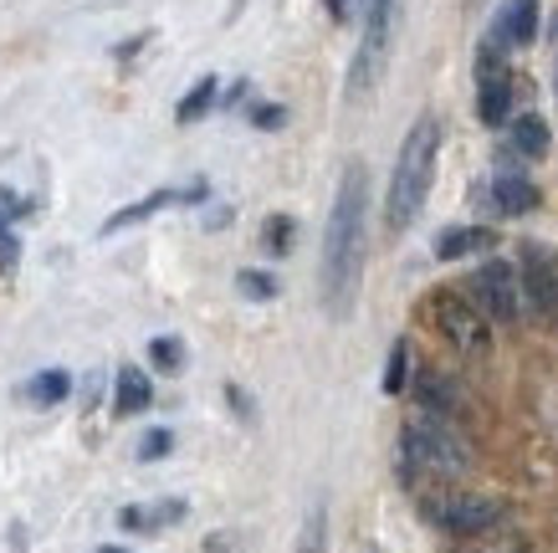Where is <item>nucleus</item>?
<instances>
[{"mask_svg": "<svg viewBox=\"0 0 558 553\" xmlns=\"http://www.w3.org/2000/svg\"><path fill=\"white\" fill-rule=\"evenodd\" d=\"M364 216H369V175L364 165H349L333 195V216L323 236V308L328 318H349L359 298V272H364Z\"/></svg>", "mask_w": 558, "mask_h": 553, "instance_id": "1", "label": "nucleus"}, {"mask_svg": "<svg viewBox=\"0 0 558 553\" xmlns=\"http://www.w3.org/2000/svg\"><path fill=\"white\" fill-rule=\"evenodd\" d=\"M436 154H440V123L425 113L410 123L405 144H400V159H395V175H389V190H385L389 236L410 231L415 216L425 211V195H430V180H436Z\"/></svg>", "mask_w": 558, "mask_h": 553, "instance_id": "2", "label": "nucleus"}, {"mask_svg": "<svg viewBox=\"0 0 558 553\" xmlns=\"http://www.w3.org/2000/svg\"><path fill=\"white\" fill-rule=\"evenodd\" d=\"M472 441L461 436L446 416H430L421 410L415 420H405L400 431V467H405V482H457L472 471Z\"/></svg>", "mask_w": 558, "mask_h": 553, "instance_id": "3", "label": "nucleus"}, {"mask_svg": "<svg viewBox=\"0 0 558 553\" xmlns=\"http://www.w3.org/2000/svg\"><path fill=\"white\" fill-rule=\"evenodd\" d=\"M415 503H421V513L436 522V528H446V533H457V538H482L502 522V503H497V497L466 492V486H457V482H425L421 492H415Z\"/></svg>", "mask_w": 558, "mask_h": 553, "instance_id": "4", "label": "nucleus"}, {"mask_svg": "<svg viewBox=\"0 0 558 553\" xmlns=\"http://www.w3.org/2000/svg\"><path fill=\"white\" fill-rule=\"evenodd\" d=\"M425 313H430L436 334L446 338L457 353H487L492 349V318L472 302V292L436 287V292L425 298Z\"/></svg>", "mask_w": 558, "mask_h": 553, "instance_id": "5", "label": "nucleus"}, {"mask_svg": "<svg viewBox=\"0 0 558 553\" xmlns=\"http://www.w3.org/2000/svg\"><path fill=\"white\" fill-rule=\"evenodd\" d=\"M389 26H395V0H374L364 11V36H359L354 68H349V98H369L379 72H385V51H389Z\"/></svg>", "mask_w": 558, "mask_h": 553, "instance_id": "6", "label": "nucleus"}, {"mask_svg": "<svg viewBox=\"0 0 558 553\" xmlns=\"http://www.w3.org/2000/svg\"><path fill=\"white\" fill-rule=\"evenodd\" d=\"M472 302L487 313L492 323H518L523 318V272L512 262H482L472 272Z\"/></svg>", "mask_w": 558, "mask_h": 553, "instance_id": "7", "label": "nucleus"}, {"mask_svg": "<svg viewBox=\"0 0 558 553\" xmlns=\"http://www.w3.org/2000/svg\"><path fill=\"white\" fill-rule=\"evenodd\" d=\"M476 118L487 123V129H502V123H512V77L508 68L497 62V47H482V57H476Z\"/></svg>", "mask_w": 558, "mask_h": 553, "instance_id": "8", "label": "nucleus"}, {"mask_svg": "<svg viewBox=\"0 0 558 553\" xmlns=\"http://www.w3.org/2000/svg\"><path fill=\"white\" fill-rule=\"evenodd\" d=\"M538 16H543L538 0H508V5L497 11V21H492V47L497 51L533 47V41H538Z\"/></svg>", "mask_w": 558, "mask_h": 553, "instance_id": "9", "label": "nucleus"}, {"mask_svg": "<svg viewBox=\"0 0 558 553\" xmlns=\"http://www.w3.org/2000/svg\"><path fill=\"white\" fill-rule=\"evenodd\" d=\"M195 201H205V184H190V190H154V195H144V201H134V205H123V211H113V216L102 220L98 236H119V231H129V226H138V220L159 216L165 205H195Z\"/></svg>", "mask_w": 558, "mask_h": 553, "instance_id": "10", "label": "nucleus"}, {"mask_svg": "<svg viewBox=\"0 0 558 553\" xmlns=\"http://www.w3.org/2000/svg\"><path fill=\"white\" fill-rule=\"evenodd\" d=\"M497 247V231L487 226H451V231L436 236V256L440 262H461V256H482Z\"/></svg>", "mask_w": 558, "mask_h": 553, "instance_id": "11", "label": "nucleus"}, {"mask_svg": "<svg viewBox=\"0 0 558 553\" xmlns=\"http://www.w3.org/2000/svg\"><path fill=\"white\" fill-rule=\"evenodd\" d=\"M185 513H190V507L180 503V497H165V503H149V507H123L119 528H123V533H159V528L180 522Z\"/></svg>", "mask_w": 558, "mask_h": 553, "instance_id": "12", "label": "nucleus"}, {"mask_svg": "<svg viewBox=\"0 0 558 553\" xmlns=\"http://www.w3.org/2000/svg\"><path fill=\"white\" fill-rule=\"evenodd\" d=\"M149 405H154L149 374L138 364H123L119 380H113V410H119V416H138V410H149Z\"/></svg>", "mask_w": 558, "mask_h": 553, "instance_id": "13", "label": "nucleus"}, {"mask_svg": "<svg viewBox=\"0 0 558 553\" xmlns=\"http://www.w3.org/2000/svg\"><path fill=\"white\" fill-rule=\"evenodd\" d=\"M415 400H421V410H430V416H457L461 410V389L457 385H446L436 369H421L415 374Z\"/></svg>", "mask_w": 558, "mask_h": 553, "instance_id": "14", "label": "nucleus"}, {"mask_svg": "<svg viewBox=\"0 0 558 553\" xmlns=\"http://www.w3.org/2000/svg\"><path fill=\"white\" fill-rule=\"evenodd\" d=\"M492 205H497L502 216H527V211L538 205V184L523 180V175H497V180H492Z\"/></svg>", "mask_w": 558, "mask_h": 553, "instance_id": "15", "label": "nucleus"}, {"mask_svg": "<svg viewBox=\"0 0 558 553\" xmlns=\"http://www.w3.org/2000/svg\"><path fill=\"white\" fill-rule=\"evenodd\" d=\"M72 395V374L68 369H41V374H32L26 385H21V400L36 405V410H47V405H62Z\"/></svg>", "mask_w": 558, "mask_h": 553, "instance_id": "16", "label": "nucleus"}, {"mask_svg": "<svg viewBox=\"0 0 558 553\" xmlns=\"http://www.w3.org/2000/svg\"><path fill=\"white\" fill-rule=\"evenodd\" d=\"M508 144L523 154V159H543V154H548V123H543L538 113H518L508 123Z\"/></svg>", "mask_w": 558, "mask_h": 553, "instance_id": "17", "label": "nucleus"}, {"mask_svg": "<svg viewBox=\"0 0 558 553\" xmlns=\"http://www.w3.org/2000/svg\"><path fill=\"white\" fill-rule=\"evenodd\" d=\"M216 93H220L216 77H201V83H195V87L185 93V98H180L174 118H180V123H201V118L210 113V108H216Z\"/></svg>", "mask_w": 558, "mask_h": 553, "instance_id": "18", "label": "nucleus"}, {"mask_svg": "<svg viewBox=\"0 0 558 553\" xmlns=\"http://www.w3.org/2000/svg\"><path fill=\"white\" fill-rule=\"evenodd\" d=\"M149 364L159 369V374H180V369H185V344H180V338H154Z\"/></svg>", "mask_w": 558, "mask_h": 553, "instance_id": "19", "label": "nucleus"}, {"mask_svg": "<svg viewBox=\"0 0 558 553\" xmlns=\"http://www.w3.org/2000/svg\"><path fill=\"white\" fill-rule=\"evenodd\" d=\"M405 374H410V344L405 338H395L389 364H385V395H405Z\"/></svg>", "mask_w": 558, "mask_h": 553, "instance_id": "20", "label": "nucleus"}, {"mask_svg": "<svg viewBox=\"0 0 558 553\" xmlns=\"http://www.w3.org/2000/svg\"><path fill=\"white\" fill-rule=\"evenodd\" d=\"M298 553H328V513L313 507L303 522V538H298Z\"/></svg>", "mask_w": 558, "mask_h": 553, "instance_id": "21", "label": "nucleus"}, {"mask_svg": "<svg viewBox=\"0 0 558 553\" xmlns=\"http://www.w3.org/2000/svg\"><path fill=\"white\" fill-rule=\"evenodd\" d=\"M236 292L241 298L267 302V298H277V277H271V272H236Z\"/></svg>", "mask_w": 558, "mask_h": 553, "instance_id": "22", "label": "nucleus"}, {"mask_svg": "<svg viewBox=\"0 0 558 553\" xmlns=\"http://www.w3.org/2000/svg\"><path fill=\"white\" fill-rule=\"evenodd\" d=\"M174 452V436L170 431H144V441H138V461H159V456Z\"/></svg>", "mask_w": 558, "mask_h": 553, "instance_id": "23", "label": "nucleus"}, {"mask_svg": "<svg viewBox=\"0 0 558 553\" xmlns=\"http://www.w3.org/2000/svg\"><path fill=\"white\" fill-rule=\"evenodd\" d=\"M262 241H267L271 256H282V252L292 247V220H288V216H271V220H267V236H262Z\"/></svg>", "mask_w": 558, "mask_h": 553, "instance_id": "24", "label": "nucleus"}, {"mask_svg": "<svg viewBox=\"0 0 558 553\" xmlns=\"http://www.w3.org/2000/svg\"><path fill=\"white\" fill-rule=\"evenodd\" d=\"M282 108H277V103H262V108H252V123L256 129H282Z\"/></svg>", "mask_w": 558, "mask_h": 553, "instance_id": "25", "label": "nucleus"}, {"mask_svg": "<svg viewBox=\"0 0 558 553\" xmlns=\"http://www.w3.org/2000/svg\"><path fill=\"white\" fill-rule=\"evenodd\" d=\"M16 256H21V247H16V236H11V226H5V231H0V267L11 272L16 267Z\"/></svg>", "mask_w": 558, "mask_h": 553, "instance_id": "26", "label": "nucleus"}, {"mask_svg": "<svg viewBox=\"0 0 558 553\" xmlns=\"http://www.w3.org/2000/svg\"><path fill=\"white\" fill-rule=\"evenodd\" d=\"M241 549V538L236 533H216V538H205V553H236Z\"/></svg>", "mask_w": 558, "mask_h": 553, "instance_id": "27", "label": "nucleus"}, {"mask_svg": "<svg viewBox=\"0 0 558 553\" xmlns=\"http://www.w3.org/2000/svg\"><path fill=\"white\" fill-rule=\"evenodd\" d=\"M349 5H354V0H328V11H333V21H349V16H354Z\"/></svg>", "mask_w": 558, "mask_h": 553, "instance_id": "28", "label": "nucleus"}, {"mask_svg": "<svg viewBox=\"0 0 558 553\" xmlns=\"http://www.w3.org/2000/svg\"><path fill=\"white\" fill-rule=\"evenodd\" d=\"M548 318L558 323V256H554V308H548Z\"/></svg>", "mask_w": 558, "mask_h": 553, "instance_id": "29", "label": "nucleus"}, {"mask_svg": "<svg viewBox=\"0 0 558 553\" xmlns=\"http://www.w3.org/2000/svg\"><path fill=\"white\" fill-rule=\"evenodd\" d=\"M457 553H487V549H476V543H461V549Z\"/></svg>", "mask_w": 558, "mask_h": 553, "instance_id": "30", "label": "nucleus"}, {"mask_svg": "<svg viewBox=\"0 0 558 553\" xmlns=\"http://www.w3.org/2000/svg\"><path fill=\"white\" fill-rule=\"evenodd\" d=\"M98 553H123V549H98Z\"/></svg>", "mask_w": 558, "mask_h": 553, "instance_id": "31", "label": "nucleus"}]
</instances>
